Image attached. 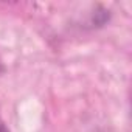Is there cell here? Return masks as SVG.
I'll return each instance as SVG.
<instances>
[{"mask_svg":"<svg viewBox=\"0 0 132 132\" xmlns=\"http://www.w3.org/2000/svg\"><path fill=\"white\" fill-rule=\"evenodd\" d=\"M0 132H11L10 129H8V126L5 124V121L0 118Z\"/></svg>","mask_w":132,"mask_h":132,"instance_id":"6da1fadb","label":"cell"}]
</instances>
